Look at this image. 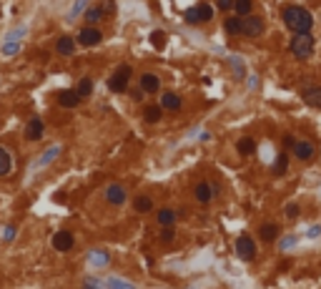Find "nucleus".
Listing matches in <instances>:
<instances>
[{"label":"nucleus","mask_w":321,"mask_h":289,"mask_svg":"<svg viewBox=\"0 0 321 289\" xmlns=\"http://www.w3.org/2000/svg\"><path fill=\"white\" fill-rule=\"evenodd\" d=\"M174 239H176L174 227H171V229H163V231H161V241H163V244H171Z\"/></svg>","instance_id":"obj_32"},{"label":"nucleus","mask_w":321,"mask_h":289,"mask_svg":"<svg viewBox=\"0 0 321 289\" xmlns=\"http://www.w3.org/2000/svg\"><path fill=\"white\" fill-rule=\"evenodd\" d=\"M106 287L108 289H136V284H131V282H126V279H118V277H111V279L106 282Z\"/></svg>","instance_id":"obj_28"},{"label":"nucleus","mask_w":321,"mask_h":289,"mask_svg":"<svg viewBox=\"0 0 321 289\" xmlns=\"http://www.w3.org/2000/svg\"><path fill=\"white\" fill-rule=\"evenodd\" d=\"M86 3H88V0H78V3H76V5H73V10H70V15H68V18H70V20H73V18H76V15H78V13H81V10H83V8H86Z\"/></svg>","instance_id":"obj_36"},{"label":"nucleus","mask_w":321,"mask_h":289,"mask_svg":"<svg viewBox=\"0 0 321 289\" xmlns=\"http://www.w3.org/2000/svg\"><path fill=\"white\" fill-rule=\"evenodd\" d=\"M101 18H103V8H88V10H86L88 26H95V23H98Z\"/></svg>","instance_id":"obj_29"},{"label":"nucleus","mask_w":321,"mask_h":289,"mask_svg":"<svg viewBox=\"0 0 321 289\" xmlns=\"http://www.w3.org/2000/svg\"><path fill=\"white\" fill-rule=\"evenodd\" d=\"M176 219H178V214H176L174 209H161V211L156 214V221H158L163 229H171L176 224Z\"/></svg>","instance_id":"obj_13"},{"label":"nucleus","mask_w":321,"mask_h":289,"mask_svg":"<svg viewBox=\"0 0 321 289\" xmlns=\"http://www.w3.org/2000/svg\"><path fill=\"white\" fill-rule=\"evenodd\" d=\"M161 108H166V111H178V108H181V98H178L176 93H163V96H161Z\"/></svg>","instance_id":"obj_19"},{"label":"nucleus","mask_w":321,"mask_h":289,"mask_svg":"<svg viewBox=\"0 0 321 289\" xmlns=\"http://www.w3.org/2000/svg\"><path fill=\"white\" fill-rule=\"evenodd\" d=\"M284 214H286V219H296L299 216V204H286Z\"/></svg>","instance_id":"obj_31"},{"label":"nucleus","mask_w":321,"mask_h":289,"mask_svg":"<svg viewBox=\"0 0 321 289\" xmlns=\"http://www.w3.org/2000/svg\"><path fill=\"white\" fill-rule=\"evenodd\" d=\"M319 234H321V227H311V229H309V234H306V236H309V239H316Z\"/></svg>","instance_id":"obj_41"},{"label":"nucleus","mask_w":321,"mask_h":289,"mask_svg":"<svg viewBox=\"0 0 321 289\" xmlns=\"http://www.w3.org/2000/svg\"><path fill=\"white\" fill-rule=\"evenodd\" d=\"M236 151L241 153V156H251V153H256V141L254 139H238V144H236Z\"/></svg>","instance_id":"obj_20"},{"label":"nucleus","mask_w":321,"mask_h":289,"mask_svg":"<svg viewBox=\"0 0 321 289\" xmlns=\"http://www.w3.org/2000/svg\"><path fill=\"white\" fill-rule=\"evenodd\" d=\"M284 144L289 146V148H293V144H296V139H293V136H286V139H284Z\"/></svg>","instance_id":"obj_43"},{"label":"nucleus","mask_w":321,"mask_h":289,"mask_svg":"<svg viewBox=\"0 0 321 289\" xmlns=\"http://www.w3.org/2000/svg\"><path fill=\"white\" fill-rule=\"evenodd\" d=\"M301 98H304V103H309V106H314V108H321V88H309V91H304Z\"/></svg>","instance_id":"obj_18"},{"label":"nucleus","mask_w":321,"mask_h":289,"mask_svg":"<svg viewBox=\"0 0 321 289\" xmlns=\"http://www.w3.org/2000/svg\"><path fill=\"white\" fill-rule=\"evenodd\" d=\"M161 116H163V108H161V106H148L146 114H143V118H146L148 123H158V121H161Z\"/></svg>","instance_id":"obj_25"},{"label":"nucleus","mask_w":321,"mask_h":289,"mask_svg":"<svg viewBox=\"0 0 321 289\" xmlns=\"http://www.w3.org/2000/svg\"><path fill=\"white\" fill-rule=\"evenodd\" d=\"M116 73H118V76H123V78H128V81H131V76H133V68H131V65H118V68H116Z\"/></svg>","instance_id":"obj_34"},{"label":"nucleus","mask_w":321,"mask_h":289,"mask_svg":"<svg viewBox=\"0 0 321 289\" xmlns=\"http://www.w3.org/2000/svg\"><path fill=\"white\" fill-rule=\"evenodd\" d=\"M76 93H78L81 98L90 96V93H93V81H90V78H81V81H78V86H76Z\"/></svg>","instance_id":"obj_26"},{"label":"nucleus","mask_w":321,"mask_h":289,"mask_svg":"<svg viewBox=\"0 0 321 289\" xmlns=\"http://www.w3.org/2000/svg\"><path fill=\"white\" fill-rule=\"evenodd\" d=\"M13 173V156L5 146H0V179Z\"/></svg>","instance_id":"obj_14"},{"label":"nucleus","mask_w":321,"mask_h":289,"mask_svg":"<svg viewBox=\"0 0 321 289\" xmlns=\"http://www.w3.org/2000/svg\"><path fill=\"white\" fill-rule=\"evenodd\" d=\"M138 88H141L143 93H156V91L161 88V81H158V76H153V73H143Z\"/></svg>","instance_id":"obj_16"},{"label":"nucleus","mask_w":321,"mask_h":289,"mask_svg":"<svg viewBox=\"0 0 321 289\" xmlns=\"http://www.w3.org/2000/svg\"><path fill=\"white\" fill-rule=\"evenodd\" d=\"M211 18H213V8H211V5H196V8H188V10H186V23H191V26L208 23Z\"/></svg>","instance_id":"obj_4"},{"label":"nucleus","mask_w":321,"mask_h":289,"mask_svg":"<svg viewBox=\"0 0 321 289\" xmlns=\"http://www.w3.org/2000/svg\"><path fill=\"white\" fill-rule=\"evenodd\" d=\"M251 8H254V3H251V0H236V3H234V10L238 13V18L251 15Z\"/></svg>","instance_id":"obj_23"},{"label":"nucleus","mask_w":321,"mask_h":289,"mask_svg":"<svg viewBox=\"0 0 321 289\" xmlns=\"http://www.w3.org/2000/svg\"><path fill=\"white\" fill-rule=\"evenodd\" d=\"M108 88H111L113 93H126V91H128V78H123V76L113 73L111 81H108Z\"/></svg>","instance_id":"obj_21"},{"label":"nucleus","mask_w":321,"mask_h":289,"mask_svg":"<svg viewBox=\"0 0 321 289\" xmlns=\"http://www.w3.org/2000/svg\"><path fill=\"white\" fill-rule=\"evenodd\" d=\"M76 40H78L81 46H86V48H93V46H98V43L103 40V33L95 28V26H86V28H81Z\"/></svg>","instance_id":"obj_6"},{"label":"nucleus","mask_w":321,"mask_h":289,"mask_svg":"<svg viewBox=\"0 0 321 289\" xmlns=\"http://www.w3.org/2000/svg\"><path fill=\"white\" fill-rule=\"evenodd\" d=\"M106 202L111 204V206H120V204L126 202V189L120 184H111L106 189Z\"/></svg>","instance_id":"obj_9"},{"label":"nucleus","mask_w":321,"mask_h":289,"mask_svg":"<svg viewBox=\"0 0 321 289\" xmlns=\"http://www.w3.org/2000/svg\"><path fill=\"white\" fill-rule=\"evenodd\" d=\"M43 131H45V126H43V121L35 116V118H30V123L26 126V139H28V141H40V139H43Z\"/></svg>","instance_id":"obj_10"},{"label":"nucleus","mask_w":321,"mask_h":289,"mask_svg":"<svg viewBox=\"0 0 321 289\" xmlns=\"http://www.w3.org/2000/svg\"><path fill=\"white\" fill-rule=\"evenodd\" d=\"M133 209H136L138 214H148V211L153 209V199H151V196H136V199H133Z\"/></svg>","instance_id":"obj_22"},{"label":"nucleus","mask_w":321,"mask_h":289,"mask_svg":"<svg viewBox=\"0 0 321 289\" xmlns=\"http://www.w3.org/2000/svg\"><path fill=\"white\" fill-rule=\"evenodd\" d=\"M236 257L241 261H251L256 257V241L249 236V234H241L236 239Z\"/></svg>","instance_id":"obj_3"},{"label":"nucleus","mask_w":321,"mask_h":289,"mask_svg":"<svg viewBox=\"0 0 321 289\" xmlns=\"http://www.w3.org/2000/svg\"><path fill=\"white\" fill-rule=\"evenodd\" d=\"M291 53L296 58H301V60H306V58L314 53V35L311 33H296L291 38Z\"/></svg>","instance_id":"obj_2"},{"label":"nucleus","mask_w":321,"mask_h":289,"mask_svg":"<svg viewBox=\"0 0 321 289\" xmlns=\"http://www.w3.org/2000/svg\"><path fill=\"white\" fill-rule=\"evenodd\" d=\"M58 153H60V146H53V148H48V151H45V156L40 159V166H45L48 161H53V159H56Z\"/></svg>","instance_id":"obj_30"},{"label":"nucleus","mask_w":321,"mask_h":289,"mask_svg":"<svg viewBox=\"0 0 321 289\" xmlns=\"http://www.w3.org/2000/svg\"><path fill=\"white\" fill-rule=\"evenodd\" d=\"M58 103L63 108H76L78 103H81V96L76 93V91H60L58 93Z\"/></svg>","instance_id":"obj_12"},{"label":"nucleus","mask_w":321,"mask_h":289,"mask_svg":"<svg viewBox=\"0 0 321 289\" xmlns=\"http://www.w3.org/2000/svg\"><path fill=\"white\" fill-rule=\"evenodd\" d=\"M83 289H103V284H101L98 279H86V282H83Z\"/></svg>","instance_id":"obj_38"},{"label":"nucleus","mask_w":321,"mask_h":289,"mask_svg":"<svg viewBox=\"0 0 321 289\" xmlns=\"http://www.w3.org/2000/svg\"><path fill=\"white\" fill-rule=\"evenodd\" d=\"M90 261H93V264H106V261H108V254H106V252H93Z\"/></svg>","instance_id":"obj_35"},{"label":"nucleus","mask_w":321,"mask_h":289,"mask_svg":"<svg viewBox=\"0 0 321 289\" xmlns=\"http://www.w3.org/2000/svg\"><path fill=\"white\" fill-rule=\"evenodd\" d=\"M284 23L293 30V33H309L311 26H314V18H311V13L306 10V8H299V5H289V8H284Z\"/></svg>","instance_id":"obj_1"},{"label":"nucleus","mask_w":321,"mask_h":289,"mask_svg":"<svg viewBox=\"0 0 321 289\" xmlns=\"http://www.w3.org/2000/svg\"><path fill=\"white\" fill-rule=\"evenodd\" d=\"M263 33V20L259 15H246V18H241V35H246V38H259Z\"/></svg>","instance_id":"obj_5"},{"label":"nucleus","mask_w":321,"mask_h":289,"mask_svg":"<svg viewBox=\"0 0 321 289\" xmlns=\"http://www.w3.org/2000/svg\"><path fill=\"white\" fill-rule=\"evenodd\" d=\"M291 153L299 159V161H311L314 153H316V146L311 144V141H296L291 148Z\"/></svg>","instance_id":"obj_8"},{"label":"nucleus","mask_w":321,"mask_h":289,"mask_svg":"<svg viewBox=\"0 0 321 289\" xmlns=\"http://www.w3.org/2000/svg\"><path fill=\"white\" fill-rule=\"evenodd\" d=\"M151 40H153V46H156V48H161V46L166 43V35H163L161 30H156V33L151 35Z\"/></svg>","instance_id":"obj_33"},{"label":"nucleus","mask_w":321,"mask_h":289,"mask_svg":"<svg viewBox=\"0 0 321 289\" xmlns=\"http://www.w3.org/2000/svg\"><path fill=\"white\" fill-rule=\"evenodd\" d=\"M3 239H5V241H13V239H15V229H13V227H8L5 234H3Z\"/></svg>","instance_id":"obj_40"},{"label":"nucleus","mask_w":321,"mask_h":289,"mask_svg":"<svg viewBox=\"0 0 321 289\" xmlns=\"http://www.w3.org/2000/svg\"><path fill=\"white\" fill-rule=\"evenodd\" d=\"M73 244H76V236H73L68 229L53 234V249H56V252H70Z\"/></svg>","instance_id":"obj_7"},{"label":"nucleus","mask_w":321,"mask_h":289,"mask_svg":"<svg viewBox=\"0 0 321 289\" xmlns=\"http://www.w3.org/2000/svg\"><path fill=\"white\" fill-rule=\"evenodd\" d=\"M131 96H133V101H141V98H143L146 93H143L141 88H136V91H131Z\"/></svg>","instance_id":"obj_42"},{"label":"nucleus","mask_w":321,"mask_h":289,"mask_svg":"<svg viewBox=\"0 0 321 289\" xmlns=\"http://www.w3.org/2000/svg\"><path fill=\"white\" fill-rule=\"evenodd\" d=\"M234 3H236V0H218L216 5H218L221 10H234Z\"/></svg>","instance_id":"obj_39"},{"label":"nucleus","mask_w":321,"mask_h":289,"mask_svg":"<svg viewBox=\"0 0 321 289\" xmlns=\"http://www.w3.org/2000/svg\"><path fill=\"white\" fill-rule=\"evenodd\" d=\"M286 166H289V156H286V151H281V153L276 156V164H274V173H276V176L286 173Z\"/></svg>","instance_id":"obj_24"},{"label":"nucleus","mask_w":321,"mask_h":289,"mask_svg":"<svg viewBox=\"0 0 321 289\" xmlns=\"http://www.w3.org/2000/svg\"><path fill=\"white\" fill-rule=\"evenodd\" d=\"M56 51H58L60 56H73L76 53V40L70 35H60L58 43H56Z\"/></svg>","instance_id":"obj_15"},{"label":"nucleus","mask_w":321,"mask_h":289,"mask_svg":"<svg viewBox=\"0 0 321 289\" xmlns=\"http://www.w3.org/2000/svg\"><path fill=\"white\" fill-rule=\"evenodd\" d=\"M293 244H296V236H286V239H281V241H279V247H281V249H291Z\"/></svg>","instance_id":"obj_37"},{"label":"nucleus","mask_w":321,"mask_h":289,"mask_svg":"<svg viewBox=\"0 0 321 289\" xmlns=\"http://www.w3.org/2000/svg\"><path fill=\"white\" fill-rule=\"evenodd\" d=\"M193 196H196V202L199 204H208L216 194H213V189H211V184L208 181H201V184H196L193 186Z\"/></svg>","instance_id":"obj_11"},{"label":"nucleus","mask_w":321,"mask_h":289,"mask_svg":"<svg viewBox=\"0 0 321 289\" xmlns=\"http://www.w3.org/2000/svg\"><path fill=\"white\" fill-rule=\"evenodd\" d=\"M259 236H261V241L271 244V241H276V236H279V227H276L274 221H268V224H263L261 229H259Z\"/></svg>","instance_id":"obj_17"},{"label":"nucleus","mask_w":321,"mask_h":289,"mask_svg":"<svg viewBox=\"0 0 321 289\" xmlns=\"http://www.w3.org/2000/svg\"><path fill=\"white\" fill-rule=\"evenodd\" d=\"M224 26H226V33H229V35H241V18H238V15H236V18H226Z\"/></svg>","instance_id":"obj_27"}]
</instances>
